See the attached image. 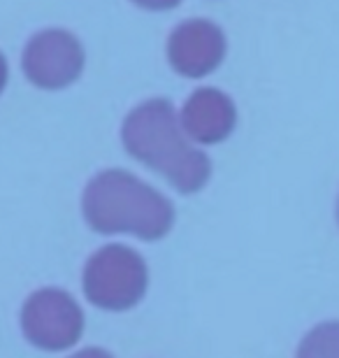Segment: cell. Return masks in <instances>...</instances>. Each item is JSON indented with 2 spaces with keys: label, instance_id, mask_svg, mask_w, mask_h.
Listing matches in <instances>:
<instances>
[{
  "label": "cell",
  "instance_id": "12",
  "mask_svg": "<svg viewBox=\"0 0 339 358\" xmlns=\"http://www.w3.org/2000/svg\"><path fill=\"white\" fill-rule=\"evenodd\" d=\"M337 224H339V198H337Z\"/></svg>",
  "mask_w": 339,
  "mask_h": 358
},
{
  "label": "cell",
  "instance_id": "10",
  "mask_svg": "<svg viewBox=\"0 0 339 358\" xmlns=\"http://www.w3.org/2000/svg\"><path fill=\"white\" fill-rule=\"evenodd\" d=\"M70 358H114L110 352H105V349H98V347H89V349H82V352H77L75 356Z\"/></svg>",
  "mask_w": 339,
  "mask_h": 358
},
{
  "label": "cell",
  "instance_id": "4",
  "mask_svg": "<svg viewBox=\"0 0 339 358\" xmlns=\"http://www.w3.org/2000/svg\"><path fill=\"white\" fill-rule=\"evenodd\" d=\"M86 63L82 40L68 28L49 26L31 35L21 54L26 80L45 91H59L79 80Z\"/></svg>",
  "mask_w": 339,
  "mask_h": 358
},
{
  "label": "cell",
  "instance_id": "8",
  "mask_svg": "<svg viewBox=\"0 0 339 358\" xmlns=\"http://www.w3.org/2000/svg\"><path fill=\"white\" fill-rule=\"evenodd\" d=\"M295 358H339V321L314 326L302 338Z\"/></svg>",
  "mask_w": 339,
  "mask_h": 358
},
{
  "label": "cell",
  "instance_id": "1",
  "mask_svg": "<svg viewBox=\"0 0 339 358\" xmlns=\"http://www.w3.org/2000/svg\"><path fill=\"white\" fill-rule=\"evenodd\" d=\"M126 152L161 173L182 193H198L212 177V161L193 147L168 98H149L126 114L121 126Z\"/></svg>",
  "mask_w": 339,
  "mask_h": 358
},
{
  "label": "cell",
  "instance_id": "2",
  "mask_svg": "<svg viewBox=\"0 0 339 358\" xmlns=\"http://www.w3.org/2000/svg\"><path fill=\"white\" fill-rule=\"evenodd\" d=\"M82 212L96 233L133 235L144 242L165 238L175 226V205L121 168L103 170L86 184Z\"/></svg>",
  "mask_w": 339,
  "mask_h": 358
},
{
  "label": "cell",
  "instance_id": "7",
  "mask_svg": "<svg viewBox=\"0 0 339 358\" xmlns=\"http://www.w3.org/2000/svg\"><path fill=\"white\" fill-rule=\"evenodd\" d=\"M179 124L186 138L198 145H219L235 131L237 107L226 91L200 87L186 98L179 112Z\"/></svg>",
  "mask_w": 339,
  "mask_h": 358
},
{
  "label": "cell",
  "instance_id": "3",
  "mask_svg": "<svg viewBox=\"0 0 339 358\" xmlns=\"http://www.w3.org/2000/svg\"><path fill=\"white\" fill-rule=\"evenodd\" d=\"M82 284L91 305L107 312H126L147 293L149 268L135 249L107 245L86 261Z\"/></svg>",
  "mask_w": 339,
  "mask_h": 358
},
{
  "label": "cell",
  "instance_id": "11",
  "mask_svg": "<svg viewBox=\"0 0 339 358\" xmlns=\"http://www.w3.org/2000/svg\"><path fill=\"white\" fill-rule=\"evenodd\" d=\"M7 77H10V66H7V59L5 54L0 52V93H3L5 84H7Z\"/></svg>",
  "mask_w": 339,
  "mask_h": 358
},
{
  "label": "cell",
  "instance_id": "5",
  "mask_svg": "<svg viewBox=\"0 0 339 358\" xmlns=\"http://www.w3.org/2000/svg\"><path fill=\"white\" fill-rule=\"evenodd\" d=\"M21 328L26 340L45 352H63L77 345L84 333V312L70 293L40 289L21 310Z\"/></svg>",
  "mask_w": 339,
  "mask_h": 358
},
{
  "label": "cell",
  "instance_id": "6",
  "mask_svg": "<svg viewBox=\"0 0 339 358\" xmlns=\"http://www.w3.org/2000/svg\"><path fill=\"white\" fill-rule=\"evenodd\" d=\"M168 61L182 77H205L214 73L226 59V33L212 19H184L168 35Z\"/></svg>",
  "mask_w": 339,
  "mask_h": 358
},
{
  "label": "cell",
  "instance_id": "9",
  "mask_svg": "<svg viewBox=\"0 0 339 358\" xmlns=\"http://www.w3.org/2000/svg\"><path fill=\"white\" fill-rule=\"evenodd\" d=\"M133 3L144 7V10H172V7H177L182 0H133Z\"/></svg>",
  "mask_w": 339,
  "mask_h": 358
}]
</instances>
